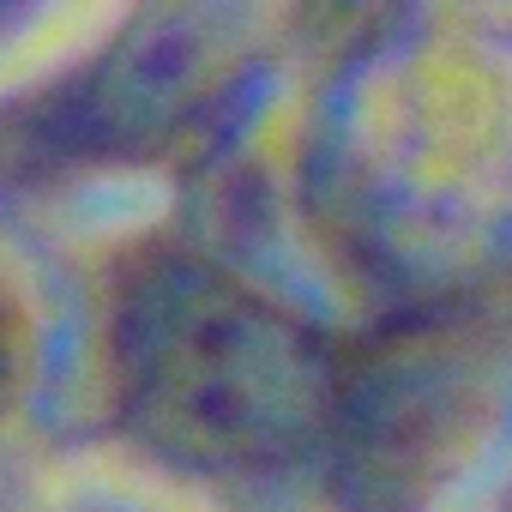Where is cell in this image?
I'll return each mask as SVG.
<instances>
[{
  "label": "cell",
  "mask_w": 512,
  "mask_h": 512,
  "mask_svg": "<svg viewBox=\"0 0 512 512\" xmlns=\"http://www.w3.org/2000/svg\"><path fill=\"white\" fill-rule=\"evenodd\" d=\"M127 386L145 428L199 464H278L314 434L320 374L296 332L247 296L181 272L127 320Z\"/></svg>",
  "instance_id": "1"
}]
</instances>
